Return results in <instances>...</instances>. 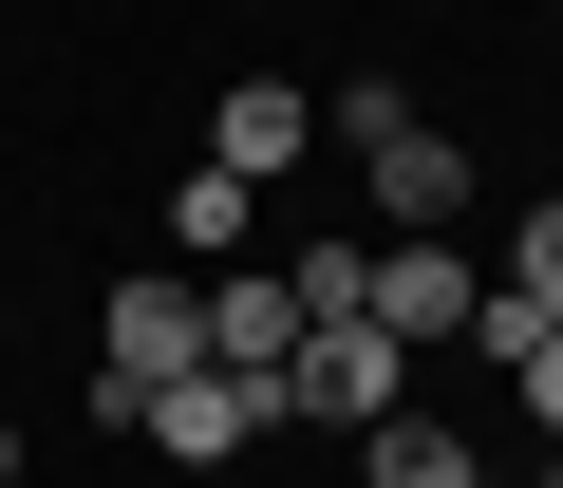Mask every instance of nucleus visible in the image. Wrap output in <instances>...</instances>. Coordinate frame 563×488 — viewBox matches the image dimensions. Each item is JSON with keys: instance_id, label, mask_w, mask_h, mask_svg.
I'll list each match as a JSON object with an SVG mask.
<instances>
[{"instance_id": "obj_1", "label": "nucleus", "mask_w": 563, "mask_h": 488, "mask_svg": "<svg viewBox=\"0 0 563 488\" xmlns=\"http://www.w3.org/2000/svg\"><path fill=\"white\" fill-rule=\"evenodd\" d=\"M320 132L357 151V188H376V244H451V207H470V151L395 95V76H339L320 95Z\"/></svg>"}, {"instance_id": "obj_12", "label": "nucleus", "mask_w": 563, "mask_h": 488, "mask_svg": "<svg viewBox=\"0 0 563 488\" xmlns=\"http://www.w3.org/2000/svg\"><path fill=\"white\" fill-rule=\"evenodd\" d=\"M488 488H544V469H488Z\"/></svg>"}, {"instance_id": "obj_6", "label": "nucleus", "mask_w": 563, "mask_h": 488, "mask_svg": "<svg viewBox=\"0 0 563 488\" xmlns=\"http://www.w3.org/2000/svg\"><path fill=\"white\" fill-rule=\"evenodd\" d=\"M301 151H320V113L282 95V76H244V95L207 113V169H225V188H282V169H301Z\"/></svg>"}, {"instance_id": "obj_5", "label": "nucleus", "mask_w": 563, "mask_h": 488, "mask_svg": "<svg viewBox=\"0 0 563 488\" xmlns=\"http://www.w3.org/2000/svg\"><path fill=\"white\" fill-rule=\"evenodd\" d=\"M132 432H151L169 469H244V451L282 432V376H188V395H151Z\"/></svg>"}, {"instance_id": "obj_10", "label": "nucleus", "mask_w": 563, "mask_h": 488, "mask_svg": "<svg viewBox=\"0 0 563 488\" xmlns=\"http://www.w3.org/2000/svg\"><path fill=\"white\" fill-rule=\"evenodd\" d=\"M488 301H526V320H563V207H526V225H507V264H488Z\"/></svg>"}, {"instance_id": "obj_13", "label": "nucleus", "mask_w": 563, "mask_h": 488, "mask_svg": "<svg viewBox=\"0 0 563 488\" xmlns=\"http://www.w3.org/2000/svg\"><path fill=\"white\" fill-rule=\"evenodd\" d=\"M544 488H563V469H544Z\"/></svg>"}, {"instance_id": "obj_9", "label": "nucleus", "mask_w": 563, "mask_h": 488, "mask_svg": "<svg viewBox=\"0 0 563 488\" xmlns=\"http://www.w3.org/2000/svg\"><path fill=\"white\" fill-rule=\"evenodd\" d=\"M244 207H263V188H225V169H188V188H169V244H188V264H207V282L244 264Z\"/></svg>"}, {"instance_id": "obj_2", "label": "nucleus", "mask_w": 563, "mask_h": 488, "mask_svg": "<svg viewBox=\"0 0 563 488\" xmlns=\"http://www.w3.org/2000/svg\"><path fill=\"white\" fill-rule=\"evenodd\" d=\"M207 376V282H113V320H95V413L132 432L151 395H188Z\"/></svg>"}, {"instance_id": "obj_3", "label": "nucleus", "mask_w": 563, "mask_h": 488, "mask_svg": "<svg viewBox=\"0 0 563 488\" xmlns=\"http://www.w3.org/2000/svg\"><path fill=\"white\" fill-rule=\"evenodd\" d=\"M376 413H413V357L376 320H320L301 357H282V432H376Z\"/></svg>"}, {"instance_id": "obj_7", "label": "nucleus", "mask_w": 563, "mask_h": 488, "mask_svg": "<svg viewBox=\"0 0 563 488\" xmlns=\"http://www.w3.org/2000/svg\"><path fill=\"white\" fill-rule=\"evenodd\" d=\"M301 357V301H282V264H225L207 282V376H282Z\"/></svg>"}, {"instance_id": "obj_4", "label": "nucleus", "mask_w": 563, "mask_h": 488, "mask_svg": "<svg viewBox=\"0 0 563 488\" xmlns=\"http://www.w3.org/2000/svg\"><path fill=\"white\" fill-rule=\"evenodd\" d=\"M470 301H488V282H470V244H376V301H357V320H376L395 357H451Z\"/></svg>"}, {"instance_id": "obj_8", "label": "nucleus", "mask_w": 563, "mask_h": 488, "mask_svg": "<svg viewBox=\"0 0 563 488\" xmlns=\"http://www.w3.org/2000/svg\"><path fill=\"white\" fill-rule=\"evenodd\" d=\"M357 488H488V451H470L451 413H376V432H357Z\"/></svg>"}, {"instance_id": "obj_11", "label": "nucleus", "mask_w": 563, "mask_h": 488, "mask_svg": "<svg viewBox=\"0 0 563 488\" xmlns=\"http://www.w3.org/2000/svg\"><path fill=\"white\" fill-rule=\"evenodd\" d=\"M507 395H526V432H544V469H563V339H526V357H507Z\"/></svg>"}]
</instances>
